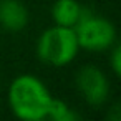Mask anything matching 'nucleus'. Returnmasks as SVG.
Wrapping results in <instances>:
<instances>
[{"mask_svg": "<svg viewBox=\"0 0 121 121\" xmlns=\"http://www.w3.org/2000/svg\"><path fill=\"white\" fill-rule=\"evenodd\" d=\"M9 106L12 113L23 121H42L52 101V93L42 78L23 73L12 80L9 91Z\"/></svg>", "mask_w": 121, "mask_h": 121, "instance_id": "nucleus-1", "label": "nucleus"}, {"mask_svg": "<svg viewBox=\"0 0 121 121\" xmlns=\"http://www.w3.org/2000/svg\"><path fill=\"white\" fill-rule=\"evenodd\" d=\"M80 52V45L73 28L53 25L47 28L37 40V56L48 66L63 68L70 65Z\"/></svg>", "mask_w": 121, "mask_h": 121, "instance_id": "nucleus-2", "label": "nucleus"}, {"mask_svg": "<svg viewBox=\"0 0 121 121\" xmlns=\"http://www.w3.org/2000/svg\"><path fill=\"white\" fill-rule=\"evenodd\" d=\"M80 50L86 52H106L116 42V27L103 15H96L91 10H85L80 22L73 27Z\"/></svg>", "mask_w": 121, "mask_h": 121, "instance_id": "nucleus-3", "label": "nucleus"}, {"mask_svg": "<svg viewBox=\"0 0 121 121\" xmlns=\"http://www.w3.org/2000/svg\"><path fill=\"white\" fill-rule=\"evenodd\" d=\"M75 85L81 98L90 106H101L109 98V80L96 65H85L75 76Z\"/></svg>", "mask_w": 121, "mask_h": 121, "instance_id": "nucleus-4", "label": "nucleus"}, {"mask_svg": "<svg viewBox=\"0 0 121 121\" xmlns=\"http://www.w3.org/2000/svg\"><path fill=\"white\" fill-rule=\"evenodd\" d=\"M30 22L28 9L20 0H0V27L7 32L18 33Z\"/></svg>", "mask_w": 121, "mask_h": 121, "instance_id": "nucleus-5", "label": "nucleus"}, {"mask_svg": "<svg viewBox=\"0 0 121 121\" xmlns=\"http://www.w3.org/2000/svg\"><path fill=\"white\" fill-rule=\"evenodd\" d=\"M86 7H83L78 0H56L52 7V20L55 25L73 28L83 17Z\"/></svg>", "mask_w": 121, "mask_h": 121, "instance_id": "nucleus-6", "label": "nucleus"}, {"mask_svg": "<svg viewBox=\"0 0 121 121\" xmlns=\"http://www.w3.org/2000/svg\"><path fill=\"white\" fill-rule=\"evenodd\" d=\"M45 119H52V121H76V119H80V114L66 101H63L60 98H52Z\"/></svg>", "mask_w": 121, "mask_h": 121, "instance_id": "nucleus-7", "label": "nucleus"}, {"mask_svg": "<svg viewBox=\"0 0 121 121\" xmlns=\"http://www.w3.org/2000/svg\"><path fill=\"white\" fill-rule=\"evenodd\" d=\"M109 66L116 76L121 78V40H116L111 45V53H109Z\"/></svg>", "mask_w": 121, "mask_h": 121, "instance_id": "nucleus-8", "label": "nucleus"}, {"mask_svg": "<svg viewBox=\"0 0 121 121\" xmlns=\"http://www.w3.org/2000/svg\"><path fill=\"white\" fill-rule=\"evenodd\" d=\"M108 118L113 121H121V99L111 106V109L108 111Z\"/></svg>", "mask_w": 121, "mask_h": 121, "instance_id": "nucleus-9", "label": "nucleus"}]
</instances>
